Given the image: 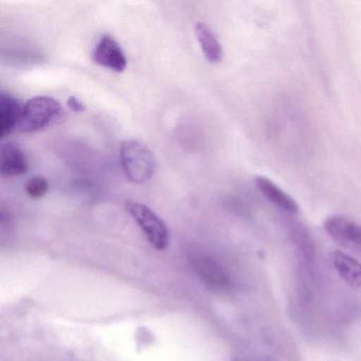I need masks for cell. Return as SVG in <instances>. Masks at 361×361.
<instances>
[{
  "mask_svg": "<svg viewBox=\"0 0 361 361\" xmlns=\"http://www.w3.org/2000/svg\"><path fill=\"white\" fill-rule=\"evenodd\" d=\"M62 113V106L56 99L46 96L35 97L23 109L18 130L26 134L39 132L54 123Z\"/></svg>",
  "mask_w": 361,
  "mask_h": 361,
  "instance_id": "obj_2",
  "label": "cell"
},
{
  "mask_svg": "<svg viewBox=\"0 0 361 361\" xmlns=\"http://www.w3.org/2000/svg\"><path fill=\"white\" fill-rule=\"evenodd\" d=\"M28 171V159L26 154L18 145L8 142L1 147L0 172L3 176L16 177Z\"/></svg>",
  "mask_w": 361,
  "mask_h": 361,
  "instance_id": "obj_7",
  "label": "cell"
},
{
  "mask_svg": "<svg viewBox=\"0 0 361 361\" xmlns=\"http://www.w3.org/2000/svg\"><path fill=\"white\" fill-rule=\"evenodd\" d=\"M195 33L207 60L210 63L221 62L224 56L223 47L213 31L204 23H197L195 25Z\"/></svg>",
  "mask_w": 361,
  "mask_h": 361,
  "instance_id": "obj_11",
  "label": "cell"
},
{
  "mask_svg": "<svg viewBox=\"0 0 361 361\" xmlns=\"http://www.w3.org/2000/svg\"><path fill=\"white\" fill-rule=\"evenodd\" d=\"M324 229L336 242L361 257V227L346 217L334 215L325 219Z\"/></svg>",
  "mask_w": 361,
  "mask_h": 361,
  "instance_id": "obj_5",
  "label": "cell"
},
{
  "mask_svg": "<svg viewBox=\"0 0 361 361\" xmlns=\"http://www.w3.org/2000/svg\"><path fill=\"white\" fill-rule=\"evenodd\" d=\"M92 60L99 66L104 67L115 73H122L128 66V60L121 46L114 37L105 35L99 42L92 54Z\"/></svg>",
  "mask_w": 361,
  "mask_h": 361,
  "instance_id": "obj_6",
  "label": "cell"
},
{
  "mask_svg": "<svg viewBox=\"0 0 361 361\" xmlns=\"http://www.w3.org/2000/svg\"><path fill=\"white\" fill-rule=\"evenodd\" d=\"M67 105L71 111H75V113H82L86 109L85 105L79 99L73 96L69 97L68 100H67Z\"/></svg>",
  "mask_w": 361,
  "mask_h": 361,
  "instance_id": "obj_13",
  "label": "cell"
},
{
  "mask_svg": "<svg viewBox=\"0 0 361 361\" xmlns=\"http://www.w3.org/2000/svg\"><path fill=\"white\" fill-rule=\"evenodd\" d=\"M23 109L20 101L6 92L0 94V138L5 139L20 126Z\"/></svg>",
  "mask_w": 361,
  "mask_h": 361,
  "instance_id": "obj_8",
  "label": "cell"
},
{
  "mask_svg": "<svg viewBox=\"0 0 361 361\" xmlns=\"http://www.w3.org/2000/svg\"><path fill=\"white\" fill-rule=\"evenodd\" d=\"M126 210L138 224L152 246L164 250L170 242V234L164 221L153 210L138 202H126Z\"/></svg>",
  "mask_w": 361,
  "mask_h": 361,
  "instance_id": "obj_4",
  "label": "cell"
},
{
  "mask_svg": "<svg viewBox=\"0 0 361 361\" xmlns=\"http://www.w3.org/2000/svg\"><path fill=\"white\" fill-rule=\"evenodd\" d=\"M331 262L338 274L350 286L361 287V263L342 251L331 253Z\"/></svg>",
  "mask_w": 361,
  "mask_h": 361,
  "instance_id": "obj_10",
  "label": "cell"
},
{
  "mask_svg": "<svg viewBox=\"0 0 361 361\" xmlns=\"http://www.w3.org/2000/svg\"><path fill=\"white\" fill-rule=\"evenodd\" d=\"M191 265L204 286L215 293H229L233 289L234 280L225 264L209 255H193Z\"/></svg>",
  "mask_w": 361,
  "mask_h": 361,
  "instance_id": "obj_3",
  "label": "cell"
},
{
  "mask_svg": "<svg viewBox=\"0 0 361 361\" xmlns=\"http://www.w3.org/2000/svg\"><path fill=\"white\" fill-rule=\"evenodd\" d=\"M120 160L128 180L138 185L149 181L157 170V160L153 152L137 140H126L122 143Z\"/></svg>",
  "mask_w": 361,
  "mask_h": 361,
  "instance_id": "obj_1",
  "label": "cell"
},
{
  "mask_svg": "<svg viewBox=\"0 0 361 361\" xmlns=\"http://www.w3.org/2000/svg\"><path fill=\"white\" fill-rule=\"evenodd\" d=\"M48 188H49L48 181L41 176L32 177L26 183L27 194L31 198H35V200L45 196V194L47 193Z\"/></svg>",
  "mask_w": 361,
  "mask_h": 361,
  "instance_id": "obj_12",
  "label": "cell"
},
{
  "mask_svg": "<svg viewBox=\"0 0 361 361\" xmlns=\"http://www.w3.org/2000/svg\"><path fill=\"white\" fill-rule=\"evenodd\" d=\"M255 185L259 193L281 210L288 213L298 212V204L286 192L279 188L267 177L259 176L255 178Z\"/></svg>",
  "mask_w": 361,
  "mask_h": 361,
  "instance_id": "obj_9",
  "label": "cell"
}]
</instances>
